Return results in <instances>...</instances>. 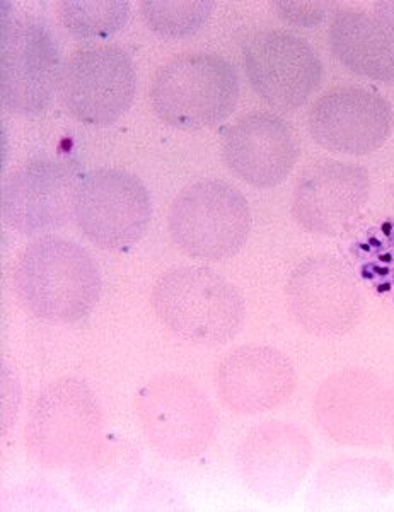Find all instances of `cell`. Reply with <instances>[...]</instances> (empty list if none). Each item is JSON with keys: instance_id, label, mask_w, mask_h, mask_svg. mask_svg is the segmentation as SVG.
<instances>
[{"instance_id": "cell-2", "label": "cell", "mask_w": 394, "mask_h": 512, "mask_svg": "<svg viewBox=\"0 0 394 512\" xmlns=\"http://www.w3.org/2000/svg\"><path fill=\"white\" fill-rule=\"evenodd\" d=\"M152 306L171 332L197 345L231 342L246 318L241 292L205 267L174 268L164 274L152 292Z\"/></svg>"}, {"instance_id": "cell-6", "label": "cell", "mask_w": 394, "mask_h": 512, "mask_svg": "<svg viewBox=\"0 0 394 512\" xmlns=\"http://www.w3.org/2000/svg\"><path fill=\"white\" fill-rule=\"evenodd\" d=\"M101 425V408L93 390L79 379H60L36 400L29 417V451L41 465H77L93 448Z\"/></svg>"}, {"instance_id": "cell-12", "label": "cell", "mask_w": 394, "mask_h": 512, "mask_svg": "<svg viewBox=\"0 0 394 512\" xmlns=\"http://www.w3.org/2000/svg\"><path fill=\"white\" fill-rule=\"evenodd\" d=\"M388 101L369 89L338 88L314 103L309 132L326 151L366 156L384 146L393 130Z\"/></svg>"}, {"instance_id": "cell-9", "label": "cell", "mask_w": 394, "mask_h": 512, "mask_svg": "<svg viewBox=\"0 0 394 512\" xmlns=\"http://www.w3.org/2000/svg\"><path fill=\"white\" fill-rule=\"evenodd\" d=\"M243 62L253 91L282 113L306 105L323 79V64L314 48L290 31L263 30L248 36Z\"/></svg>"}, {"instance_id": "cell-15", "label": "cell", "mask_w": 394, "mask_h": 512, "mask_svg": "<svg viewBox=\"0 0 394 512\" xmlns=\"http://www.w3.org/2000/svg\"><path fill=\"white\" fill-rule=\"evenodd\" d=\"M299 147L289 125L272 113L241 118L222 139V158L232 175L251 187H277L296 166Z\"/></svg>"}, {"instance_id": "cell-18", "label": "cell", "mask_w": 394, "mask_h": 512, "mask_svg": "<svg viewBox=\"0 0 394 512\" xmlns=\"http://www.w3.org/2000/svg\"><path fill=\"white\" fill-rule=\"evenodd\" d=\"M381 391L367 374L343 373L321 388L316 402L319 424L335 441L357 446L374 444L383 436Z\"/></svg>"}, {"instance_id": "cell-1", "label": "cell", "mask_w": 394, "mask_h": 512, "mask_svg": "<svg viewBox=\"0 0 394 512\" xmlns=\"http://www.w3.org/2000/svg\"><path fill=\"white\" fill-rule=\"evenodd\" d=\"M14 282L31 315L62 325L91 315L101 296V275L91 253L55 236L38 239L23 251Z\"/></svg>"}, {"instance_id": "cell-7", "label": "cell", "mask_w": 394, "mask_h": 512, "mask_svg": "<svg viewBox=\"0 0 394 512\" xmlns=\"http://www.w3.org/2000/svg\"><path fill=\"white\" fill-rule=\"evenodd\" d=\"M137 410L147 443L171 460H192L214 439V407L188 379L171 376L147 384Z\"/></svg>"}, {"instance_id": "cell-11", "label": "cell", "mask_w": 394, "mask_h": 512, "mask_svg": "<svg viewBox=\"0 0 394 512\" xmlns=\"http://www.w3.org/2000/svg\"><path fill=\"white\" fill-rule=\"evenodd\" d=\"M287 301L297 323L319 338L350 332L362 311L354 275L328 255L311 256L294 270L287 284Z\"/></svg>"}, {"instance_id": "cell-20", "label": "cell", "mask_w": 394, "mask_h": 512, "mask_svg": "<svg viewBox=\"0 0 394 512\" xmlns=\"http://www.w3.org/2000/svg\"><path fill=\"white\" fill-rule=\"evenodd\" d=\"M58 16L70 35L81 40H105L122 30L130 16L127 0H64Z\"/></svg>"}, {"instance_id": "cell-22", "label": "cell", "mask_w": 394, "mask_h": 512, "mask_svg": "<svg viewBox=\"0 0 394 512\" xmlns=\"http://www.w3.org/2000/svg\"><path fill=\"white\" fill-rule=\"evenodd\" d=\"M279 18L285 23L314 28L325 21L333 2H318V0H277L272 4Z\"/></svg>"}, {"instance_id": "cell-10", "label": "cell", "mask_w": 394, "mask_h": 512, "mask_svg": "<svg viewBox=\"0 0 394 512\" xmlns=\"http://www.w3.org/2000/svg\"><path fill=\"white\" fill-rule=\"evenodd\" d=\"M137 91L132 59L115 45L77 50L64 65L60 93L70 113L87 125L105 127L127 113Z\"/></svg>"}, {"instance_id": "cell-21", "label": "cell", "mask_w": 394, "mask_h": 512, "mask_svg": "<svg viewBox=\"0 0 394 512\" xmlns=\"http://www.w3.org/2000/svg\"><path fill=\"white\" fill-rule=\"evenodd\" d=\"M212 7L209 0H144L140 11L149 30L178 40L197 35L209 21Z\"/></svg>"}, {"instance_id": "cell-17", "label": "cell", "mask_w": 394, "mask_h": 512, "mask_svg": "<svg viewBox=\"0 0 394 512\" xmlns=\"http://www.w3.org/2000/svg\"><path fill=\"white\" fill-rule=\"evenodd\" d=\"M369 171L359 164L326 161L304 173L292 198V216L314 234H337L367 204Z\"/></svg>"}, {"instance_id": "cell-4", "label": "cell", "mask_w": 394, "mask_h": 512, "mask_svg": "<svg viewBox=\"0 0 394 512\" xmlns=\"http://www.w3.org/2000/svg\"><path fill=\"white\" fill-rule=\"evenodd\" d=\"M239 98V76L229 60L212 53H188L169 60L152 81L157 117L181 130H202L224 122Z\"/></svg>"}, {"instance_id": "cell-5", "label": "cell", "mask_w": 394, "mask_h": 512, "mask_svg": "<svg viewBox=\"0 0 394 512\" xmlns=\"http://www.w3.org/2000/svg\"><path fill=\"white\" fill-rule=\"evenodd\" d=\"M250 205L243 193L222 180L186 187L169 209V233L186 255L222 262L238 255L251 233Z\"/></svg>"}, {"instance_id": "cell-19", "label": "cell", "mask_w": 394, "mask_h": 512, "mask_svg": "<svg viewBox=\"0 0 394 512\" xmlns=\"http://www.w3.org/2000/svg\"><path fill=\"white\" fill-rule=\"evenodd\" d=\"M333 55L348 70L371 81L394 82V50L376 19L343 9L331 19Z\"/></svg>"}, {"instance_id": "cell-24", "label": "cell", "mask_w": 394, "mask_h": 512, "mask_svg": "<svg viewBox=\"0 0 394 512\" xmlns=\"http://www.w3.org/2000/svg\"><path fill=\"white\" fill-rule=\"evenodd\" d=\"M393 197H394V192H393Z\"/></svg>"}, {"instance_id": "cell-13", "label": "cell", "mask_w": 394, "mask_h": 512, "mask_svg": "<svg viewBox=\"0 0 394 512\" xmlns=\"http://www.w3.org/2000/svg\"><path fill=\"white\" fill-rule=\"evenodd\" d=\"M77 187L65 164L55 159H33L4 185L2 214L18 233H47L64 226L74 214Z\"/></svg>"}, {"instance_id": "cell-3", "label": "cell", "mask_w": 394, "mask_h": 512, "mask_svg": "<svg viewBox=\"0 0 394 512\" xmlns=\"http://www.w3.org/2000/svg\"><path fill=\"white\" fill-rule=\"evenodd\" d=\"M0 96L6 110L40 117L52 106L64 65L53 31L33 16L14 18L0 2Z\"/></svg>"}, {"instance_id": "cell-23", "label": "cell", "mask_w": 394, "mask_h": 512, "mask_svg": "<svg viewBox=\"0 0 394 512\" xmlns=\"http://www.w3.org/2000/svg\"><path fill=\"white\" fill-rule=\"evenodd\" d=\"M374 19L381 26L394 50V0H379L374 4Z\"/></svg>"}, {"instance_id": "cell-8", "label": "cell", "mask_w": 394, "mask_h": 512, "mask_svg": "<svg viewBox=\"0 0 394 512\" xmlns=\"http://www.w3.org/2000/svg\"><path fill=\"white\" fill-rule=\"evenodd\" d=\"M74 216L82 234L101 250L139 243L152 217L151 195L137 176L98 169L79 183Z\"/></svg>"}, {"instance_id": "cell-14", "label": "cell", "mask_w": 394, "mask_h": 512, "mask_svg": "<svg viewBox=\"0 0 394 512\" xmlns=\"http://www.w3.org/2000/svg\"><path fill=\"white\" fill-rule=\"evenodd\" d=\"M311 458L308 437L296 427L261 425L239 446V475L261 499L284 501L301 487Z\"/></svg>"}, {"instance_id": "cell-16", "label": "cell", "mask_w": 394, "mask_h": 512, "mask_svg": "<svg viewBox=\"0 0 394 512\" xmlns=\"http://www.w3.org/2000/svg\"><path fill=\"white\" fill-rule=\"evenodd\" d=\"M296 371L280 350L246 345L224 357L215 374L222 403L236 414L270 412L296 390Z\"/></svg>"}]
</instances>
